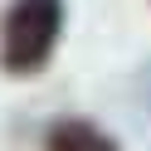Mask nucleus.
Returning <instances> with one entry per match:
<instances>
[{
    "label": "nucleus",
    "instance_id": "f257e3e1",
    "mask_svg": "<svg viewBox=\"0 0 151 151\" xmlns=\"http://www.w3.org/2000/svg\"><path fill=\"white\" fill-rule=\"evenodd\" d=\"M63 29V0H15L0 24V68L29 78L49 63Z\"/></svg>",
    "mask_w": 151,
    "mask_h": 151
},
{
    "label": "nucleus",
    "instance_id": "f03ea898",
    "mask_svg": "<svg viewBox=\"0 0 151 151\" xmlns=\"http://www.w3.org/2000/svg\"><path fill=\"white\" fill-rule=\"evenodd\" d=\"M44 151H117V141L88 117H59L44 132Z\"/></svg>",
    "mask_w": 151,
    "mask_h": 151
}]
</instances>
